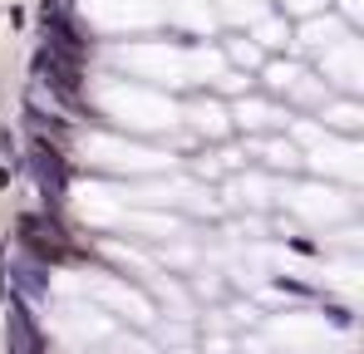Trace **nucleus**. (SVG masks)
I'll list each match as a JSON object with an SVG mask.
<instances>
[{"label": "nucleus", "mask_w": 364, "mask_h": 354, "mask_svg": "<svg viewBox=\"0 0 364 354\" xmlns=\"http://www.w3.org/2000/svg\"><path fill=\"white\" fill-rule=\"evenodd\" d=\"M30 173H35L40 192H45L50 202H60V197H64V182H69V173H64V158L50 148V143H35V148H30Z\"/></svg>", "instance_id": "obj_1"}, {"label": "nucleus", "mask_w": 364, "mask_h": 354, "mask_svg": "<svg viewBox=\"0 0 364 354\" xmlns=\"http://www.w3.org/2000/svg\"><path fill=\"white\" fill-rule=\"evenodd\" d=\"M5 281H10V295H25V300H45L50 295V276L40 261H25V256H10L5 261Z\"/></svg>", "instance_id": "obj_2"}, {"label": "nucleus", "mask_w": 364, "mask_h": 354, "mask_svg": "<svg viewBox=\"0 0 364 354\" xmlns=\"http://www.w3.org/2000/svg\"><path fill=\"white\" fill-rule=\"evenodd\" d=\"M10 354H45L35 325H30V315H25L20 305H10Z\"/></svg>", "instance_id": "obj_3"}]
</instances>
